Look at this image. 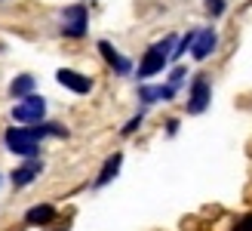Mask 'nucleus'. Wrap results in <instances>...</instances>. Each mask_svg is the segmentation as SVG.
<instances>
[{
	"mask_svg": "<svg viewBox=\"0 0 252 231\" xmlns=\"http://www.w3.org/2000/svg\"><path fill=\"white\" fill-rule=\"evenodd\" d=\"M172 46H175V37H166V40H160L148 49V53L142 56V62H138V77L142 80H148V77H154L163 71V65H166V59L172 56Z\"/></svg>",
	"mask_w": 252,
	"mask_h": 231,
	"instance_id": "nucleus-1",
	"label": "nucleus"
},
{
	"mask_svg": "<svg viewBox=\"0 0 252 231\" xmlns=\"http://www.w3.org/2000/svg\"><path fill=\"white\" fill-rule=\"evenodd\" d=\"M3 142L12 154H19V157H37V151H40V139L31 133V126L25 130V126H9L3 133Z\"/></svg>",
	"mask_w": 252,
	"mask_h": 231,
	"instance_id": "nucleus-2",
	"label": "nucleus"
},
{
	"mask_svg": "<svg viewBox=\"0 0 252 231\" xmlns=\"http://www.w3.org/2000/svg\"><path fill=\"white\" fill-rule=\"evenodd\" d=\"M43 114H46V99L43 96H25L16 108H12V120H19V123H37V120H43Z\"/></svg>",
	"mask_w": 252,
	"mask_h": 231,
	"instance_id": "nucleus-3",
	"label": "nucleus"
},
{
	"mask_svg": "<svg viewBox=\"0 0 252 231\" xmlns=\"http://www.w3.org/2000/svg\"><path fill=\"white\" fill-rule=\"evenodd\" d=\"M86 25H90L86 6H80V3L65 6V12H62V34H65V37H83Z\"/></svg>",
	"mask_w": 252,
	"mask_h": 231,
	"instance_id": "nucleus-4",
	"label": "nucleus"
},
{
	"mask_svg": "<svg viewBox=\"0 0 252 231\" xmlns=\"http://www.w3.org/2000/svg\"><path fill=\"white\" fill-rule=\"evenodd\" d=\"M212 99V89H209V80L206 77H197V80L191 83V93H188V111L191 114H203L206 105Z\"/></svg>",
	"mask_w": 252,
	"mask_h": 231,
	"instance_id": "nucleus-5",
	"label": "nucleus"
},
{
	"mask_svg": "<svg viewBox=\"0 0 252 231\" xmlns=\"http://www.w3.org/2000/svg\"><path fill=\"white\" fill-rule=\"evenodd\" d=\"M56 80L65 86V89H71V93H77V96H86L93 89V80L86 74H80V71H71V68H59L56 71Z\"/></svg>",
	"mask_w": 252,
	"mask_h": 231,
	"instance_id": "nucleus-6",
	"label": "nucleus"
},
{
	"mask_svg": "<svg viewBox=\"0 0 252 231\" xmlns=\"http://www.w3.org/2000/svg\"><path fill=\"white\" fill-rule=\"evenodd\" d=\"M216 46H219V34L212 28H203V31H197L194 43H191V56L197 62H203V59H209L212 53H216Z\"/></svg>",
	"mask_w": 252,
	"mask_h": 231,
	"instance_id": "nucleus-7",
	"label": "nucleus"
},
{
	"mask_svg": "<svg viewBox=\"0 0 252 231\" xmlns=\"http://www.w3.org/2000/svg\"><path fill=\"white\" fill-rule=\"evenodd\" d=\"M40 173H43V163L37 160V157H28V163H22V166H16V170H12L9 182L16 185V188H25V185H31Z\"/></svg>",
	"mask_w": 252,
	"mask_h": 231,
	"instance_id": "nucleus-8",
	"label": "nucleus"
},
{
	"mask_svg": "<svg viewBox=\"0 0 252 231\" xmlns=\"http://www.w3.org/2000/svg\"><path fill=\"white\" fill-rule=\"evenodd\" d=\"M98 53H102V59H105V62H108V65L114 68L117 74H129V71H132L129 59H126V56H120V53H117V49L111 46L108 40H98Z\"/></svg>",
	"mask_w": 252,
	"mask_h": 231,
	"instance_id": "nucleus-9",
	"label": "nucleus"
},
{
	"mask_svg": "<svg viewBox=\"0 0 252 231\" xmlns=\"http://www.w3.org/2000/svg\"><path fill=\"white\" fill-rule=\"evenodd\" d=\"M138 96H142V102H169L172 96H175V86L169 83V86H142L138 89Z\"/></svg>",
	"mask_w": 252,
	"mask_h": 231,
	"instance_id": "nucleus-10",
	"label": "nucleus"
},
{
	"mask_svg": "<svg viewBox=\"0 0 252 231\" xmlns=\"http://www.w3.org/2000/svg\"><path fill=\"white\" fill-rule=\"evenodd\" d=\"M56 219V207H49V203H40V207H31L25 213V222L28 225H46Z\"/></svg>",
	"mask_w": 252,
	"mask_h": 231,
	"instance_id": "nucleus-11",
	"label": "nucleus"
},
{
	"mask_svg": "<svg viewBox=\"0 0 252 231\" xmlns=\"http://www.w3.org/2000/svg\"><path fill=\"white\" fill-rule=\"evenodd\" d=\"M34 83H37V80H34L31 74H19L16 80L9 83V96H12V99H25V96H31V93H34Z\"/></svg>",
	"mask_w": 252,
	"mask_h": 231,
	"instance_id": "nucleus-12",
	"label": "nucleus"
},
{
	"mask_svg": "<svg viewBox=\"0 0 252 231\" xmlns=\"http://www.w3.org/2000/svg\"><path fill=\"white\" fill-rule=\"evenodd\" d=\"M120 163H123V154H111V157L105 160V166H102V173H98V179H95V185H98V188H102V185H108L111 179L117 176Z\"/></svg>",
	"mask_w": 252,
	"mask_h": 231,
	"instance_id": "nucleus-13",
	"label": "nucleus"
},
{
	"mask_svg": "<svg viewBox=\"0 0 252 231\" xmlns=\"http://www.w3.org/2000/svg\"><path fill=\"white\" fill-rule=\"evenodd\" d=\"M203 6H206L209 16H221V12H224V0H203Z\"/></svg>",
	"mask_w": 252,
	"mask_h": 231,
	"instance_id": "nucleus-14",
	"label": "nucleus"
},
{
	"mask_svg": "<svg viewBox=\"0 0 252 231\" xmlns=\"http://www.w3.org/2000/svg\"><path fill=\"white\" fill-rule=\"evenodd\" d=\"M138 126H142V114H135V117H132L129 123H126V126H123V136H129V133H135Z\"/></svg>",
	"mask_w": 252,
	"mask_h": 231,
	"instance_id": "nucleus-15",
	"label": "nucleus"
},
{
	"mask_svg": "<svg viewBox=\"0 0 252 231\" xmlns=\"http://www.w3.org/2000/svg\"><path fill=\"white\" fill-rule=\"evenodd\" d=\"M182 80H185V68H175V71L169 74V83H172V86H179Z\"/></svg>",
	"mask_w": 252,
	"mask_h": 231,
	"instance_id": "nucleus-16",
	"label": "nucleus"
},
{
	"mask_svg": "<svg viewBox=\"0 0 252 231\" xmlns=\"http://www.w3.org/2000/svg\"><path fill=\"white\" fill-rule=\"evenodd\" d=\"M240 231H252V216H246V219L240 222Z\"/></svg>",
	"mask_w": 252,
	"mask_h": 231,
	"instance_id": "nucleus-17",
	"label": "nucleus"
}]
</instances>
